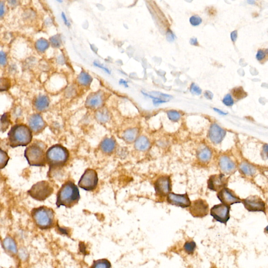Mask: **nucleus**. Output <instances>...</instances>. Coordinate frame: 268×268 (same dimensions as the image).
Instances as JSON below:
<instances>
[{"label": "nucleus", "mask_w": 268, "mask_h": 268, "mask_svg": "<svg viewBox=\"0 0 268 268\" xmlns=\"http://www.w3.org/2000/svg\"><path fill=\"white\" fill-rule=\"evenodd\" d=\"M32 218L36 225L41 229L50 228L55 223V212L52 209L40 206L32 210Z\"/></svg>", "instance_id": "39448f33"}, {"label": "nucleus", "mask_w": 268, "mask_h": 268, "mask_svg": "<svg viewBox=\"0 0 268 268\" xmlns=\"http://www.w3.org/2000/svg\"><path fill=\"white\" fill-rule=\"evenodd\" d=\"M232 95L237 99H244L247 96V93L244 91L242 87L235 88L232 91Z\"/></svg>", "instance_id": "72a5a7b5"}, {"label": "nucleus", "mask_w": 268, "mask_h": 268, "mask_svg": "<svg viewBox=\"0 0 268 268\" xmlns=\"http://www.w3.org/2000/svg\"><path fill=\"white\" fill-rule=\"evenodd\" d=\"M239 169L243 174L247 176H253L256 172L255 167L247 162L241 163L239 166Z\"/></svg>", "instance_id": "bb28decb"}, {"label": "nucleus", "mask_w": 268, "mask_h": 268, "mask_svg": "<svg viewBox=\"0 0 268 268\" xmlns=\"http://www.w3.org/2000/svg\"><path fill=\"white\" fill-rule=\"evenodd\" d=\"M150 146L149 140L146 136H144L138 137L135 142V148L139 151H146L149 148Z\"/></svg>", "instance_id": "b1692460"}, {"label": "nucleus", "mask_w": 268, "mask_h": 268, "mask_svg": "<svg viewBox=\"0 0 268 268\" xmlns=\"http://www.w3.org/2000/svg\"><path fill=\"white\" fill-rule=\"evenodd\" d=\"M166 37H167V40L169 42H172L175 40V38H176L174 34H173V32H172L170 29H168L167 30Z\"/></svg>", "instance_id": "49530a36"}, {"label": "nucleus", "mask_w": 268, "mask_h": 268, "mask_svg": "<svg viewBox=\"0 0 268 268\" xmlns=\"http://www.w3.org/2000/svg\"><path fill=\"white\" fill-rule=\"evenodd\" d=\"M190 44L193 46H198V42L197 39L196 38H192L190 39Z\"/></svg>", "instance_id": "864d4df0"}, {"label": "nucleus", "mask_w": 268, "mask_h": 268, "mask_svg": "<svg viewBox=\"0 0 268 268\" xmlns=\"http://www.w3.org/2000/svg\"><path fill=\"white\" fill-rule=\"evenodd\" d=\"M154 186L157 195L161 197H165L171 192V179L168 176H162L157 180Z\"/></svg>", "instance_id": "f8f14e48"}, {"label": "nucleus", "mask_w": 268, "mask_h": 268, "mask_svg": "<svg viewBox=\"0 0 268 268\" xmlns=\"http://www.w3.org/2000/svg\"><path fill=\"white\" fill-rule=\"evenodd\" d=\"M35 13L32 11H28L25 12V17L26 19H33L35 17Z\"/></svg>", "instance_id": "09e8293b"}, {"label": "nucleus", "mask_w": 268, "mask_h": 268, "mask_svg": "<svg viewBox=\"0 0 268 268\" xmlns=\"http://www.w3.org/2000/svg\"><path fill=\"white\" fill-rule=\"evenodd\" d=\"M8 3L10 5H11L12 7H14L16 5V4H17L18 1H8Z\"/></svg>", "instance_id": "13d9d810"}, {"label": "nucleus", "mask_w": 268, "mask_h": 268, "mask_svg": "<svg viewBox=\"0 0 268 268\" xmlns=\"http://www.w3.org/2000/svg\"><path fill=\"white\" fill-rule=\"evenodd\" d=\"M142 94L146 97H149L152 99V103L154 106H157L160 104L164 103L169 101V99L172 98V96L167 94L161 93L159 92H145L141 91Z\"/></svg>", "instance_id": "a211bd4d"}, {"label": "nucleus", "mask_w": 268, "mask_h": 268, "mask_svg": "<svg viewBox=\"0 0 268 268\" xmlns=\"http://www.w3.org/2000/svg\"><path fill=\"white\" fill-rule=\"evenodd\" d=\"M6 13V7L4 1H0V19L4 16Z\"/></svg>", "instance_id": "a18cd8bd"}, {"label": "nucleus", "mask_w": 268, "mask_h": 268, "mask_svg": "<svg viewBox=\"0 0 268 268\" xmlns=\"http://www.w3.org/2000/svg\"><path fill=\"white\" fill-rule=\"evenodd\" d=\"M204 97H206L207 99H213V98L214 95L213 93L210 91H206L204 93Z\"/></svg>", "instance_id": "3c124183"}, {"label": "nucleus", "mask_w": 268, "mask_h": 268, "mask_svg": "<svg viewBox=\"0 0 268 268\" xmlns=\"http://www.w3.org/2000/svg\"><path fill=\"white\" fill-rule=\"evenodd\" d=\"M28 126L33 134L38 135L42 132L47 127V123L39 113L32 114L28 120Z\"/></svg>", "instance_id": "9b49d317"}, {"label": "nucleus", "mask_w": 268, "mask_h": 268, "mask_svg": "<svg viewBox=\"0 0 268 268\" xmlns=\"http://www.w3.org/2000/svg\"><path fill=\"white\" fill-rule=\"evenodd\" d=\"M167 202L171 205L186 208L190 206L191 201L188 194H177L170 192L167 195Z\"/></svg>", "instance_id": "dca6fc26"}, {"label": "nucleus", "mask_w": 268, "mask_h": 268, "mask_svg": "<svg viewBox=\"0 0 268 268\" xmlns=\"http://www.w3.org/2000/svg\"><path fill=\"white\" fill-rule=\"evenodd\" d=\"M33 136L27 125L17 124L12 127L8 133L9 145L13 148L27 146L32 143Z\"/></svg>", "instance_id": "7ed1b4c3"}, {"label": "nucleus", "mask_w": 268, "mask_h": 268, "mask_svg": "<svg viewBox=\"0 0 268 268\" xmlns=\"http://www.w3.org/2000/svg\"><path fill=\"white\" fill-rule=\"evenodd\" d=\"M65 79L63 76L56 74L51 76L49 81L48 85L49 88L53 91H58L61 90L65 85Z\"/></svg>", "instance_id": "412c9836"}, {"label": "nucleus", "mask_w": 268, "mask_h": 268, "mask_svg": "<svg viewBox=\"0 0 268 268\" xmlns=\"http://www.w3.org/2000/svg\"><path fill=\"white\" fill-rule=\"evenodd\" d=\"M267 55V50H264L262 49H259L258 50L257 53L256 58L259 61H262L266 58Z\"/></svg>", "instance_id": "79ce46f5"}, {"label": "nucleus", "mask_w": 268, "mask_h": 268, "mask_svg": "<svg viewBox=\"0 0 268 268\" xmlns=\"http://www.w3.org/2000/svg\"><path fill=\"white\" fill-rule=\"evenodd\" d=\"M10 160V157L5 151L0 148V170L7 166Z\"/></svg>", "instance_id": "2f4dec72"}, {"label": "nucleus", "mask_w": 268, "mask_h": 268, "mask_svg": "<svg viewBox=\"0 0 268 268\" xmlns=\"http://www.w3.org/2000/svg\"><path fill=\"white\" fill-rule=\"evenodd\" d=\"M49 43L53 48H58L61 46V38L59 35H55L49 39Z\"/></svg>", "instance_id": "c9c22d12"}, {"label": "nucleus", "mask_w": 268, "mask_h": 268, "mask_svg": "<svg viewBox=\"0 0 268 268\" xmlns=\"http://www.w3.org/2000/svg\"><path fill=\"white\" fill-rule=\"evenodd\" d=\"M167 115L170 120L173 122H177L179 120L180 118V114L179 112L176 111H169L167 112Z\"/></svg>", "instance_id": "4c0bfd02"}, {"label": "nucleus", "mask_w": 268, "mask_h": 268, "mask_svg": "<svg viewBox=\"0 0 268 268\" xmlns=\"http://www.w3.org/2000/svg\"><path fill=\"white\" fill-rule=\"evenodd\" d=\"M230 206L222 203L214 205L211 209L210 214L216 221L226 224L230 219Z\"/></svg>", "instance_id": "6e6552de"}, {"label": "nucleus", "mask_w": 268, "mask_h": 268, "mask_svg": "<svg viewBox=\"0 0 268 268\" xmlns=\"http://www.w3.org/2000/svg\"><path fill=\"white\" fill-rule=\"evenodd\" d=\"M99 182L97 173L95 170L87 169L78 182V186L87 191H93L97 188Z\"/></svg>", "instance_id": "0eeeda50"}, {"label": "nucleus", "mask_w": 268, "mask_h": 268, "mask_svg": "<svg viewBox=\"0 0 268 268\" xmlns=\"http://www.w3.org/2000/svg\"><path fill=\"white\" fill-rule=\"evenodd\" d=\"M7 63V57L6 53L0 51V65L5 66Z\"/></svg>", "instance_id": "37998d69"}, {"label": "nucleus", "mask_w": 268, "mask_h": 268, "mask_svg": "<svg viewBox=\"0 0 268 268\" xmlns=\"http://www.w3.org/2000/svg\"><path fill=\"white\" fill-rule=\"evenodd\" d=\"M128 83V82L127 81L125 80V79H121L119 81V85H122L126 88H128L129 87Z\"/></svg>", "instance_id": "603ef678"}, {"label": "nucleus", "mask_w": 268, "mask_h": 268, "mask_svg": "<svg viewBox=\"0 0 268 268\" xmlns=\"http://www.w3.org/2000/svg\"><path fill=\"white\" fill-rule=\"evenodd\" d=\"M59 3H62L63 2V1H57Z\"/></svg>", "instance_id": "052dcab7"}, {"label": "nucleus", "mask_w": 268, "mask_h": 268, "mask_svg": "<svg viewBox=\"0 0 268 268\" xmlns=\"http://www.w3.org/2000/svg\"><path fill=\"white\" fill-rule=\"evenodd\" d=\"M10 124L11 117L8 113H5L0 115V132H5L9 128Z\"/></svg>", "instance_id": "cd10ccee"}, {"label": "nucleus", "mask_w": 268, "mask_h": 268, "mask_svg": "<svg viewBox=\"0 0 268 268\" xmlns=\"http://www.w3.org/2000/svg\"><path fill=\"white\" fill-rule=\"evenodd\" d=\"M247 2L249 3L250 4H254V3H255V1H252H252L250 0V1H248Z\"/></svg>", "instance_id": "bf43d9fd"}, {"label": "nucleus", "mask_w": 268, "mask_h": 268, "mask_svg": "<svg viewBox=\"0 0 268 268\" xmlns=\"http://www.w3.org/2000/svg\"><path fill=\"white\" fill-rule=\"evenodd\" d=\"M237 36H238V32L237 30H234L231 33L230 38L232 40V42H236L237 38Z\"/></svg>", "instance_id": "8fccbe9b"}, {"label": "nucleus", "mask_w": 268, "mask_h": 268, "mask_svg": "<svg viewBox=\"0 0 268 268\" xmlns=\"http://www.w3.org/2000/svg\"><path fill=\"white\" fill-rule=\"evenodd\" d=\"M80 199L78 188L73 182L68 180L63 184L57 194L56 204L58 207L71 208L78 204Z\"/></svg>", "instance_id": "f257e3e1"}, {"label": "nucleus", "mask_w": 268, "mask_h": 268, "mask_svg": "<svg viewBox=\"0 0 268 268\" xmlns=\"http://www.w3.org/2000/svg\"><path fill=\"white\" fill-rule=\"evenodd\" d=\"M54 189L51 183L47 181H41L34 184L28 194L32 198L38 201H44L53 194Z\"/></svg>", "instance_id": "423d86ee"}, {"label": "nucleus", "mask_w": 268, "mask_h": 268, "mask_svg": "<svg viewBox=\"0 0 268 268\" xmlns=\"http://www.w3.org/2000/svg\"><path fill=\"white\" fill-rule=\"evenodd\" d=\"M222 101L225 105L227 106H231L233 105L234 104V99H232V96L229 94H227V95H225Z\"/></svg>", "instance_id": "a19ab883"}, {"label": "nucleus", "mask_w": 268, "mask_h": 268, "mask_svg": "<svg viewBox=\"0 0 268 268\" xmlns=\"http://www.w3.org/2000/svg\"><path fill=\"white\" fill-rule=\"evenodd\" d=\"M202 19L198 15H193L190 17V24L193 26L199 25L202 23Z\"/></svg>", "instance_id": "58836bf2"}, {"label": "nucleus", "mask_w": 268, "mask_h": 268, "mask_svg": "<svg viewBox=\"0 0 268 268\" xmlns=\"http://www.w3.org/2000/svg\"><path fill=\"white\" fill-rule=\"evenodd\" d=\"M190 92L193 95H200L202 93V90L200 87L193 83L190 87Z\"/></svg>", "instance_id": "ea45409f"}, {"label": "nucleus", "mask_w": 268, "mask_h": 268, "mask_svg": "<svg viewBox=\"0 0 268 268\" xmlns=\"http://www.w3.org/2000/svg\"><path fill=\"white\" fill-rule=\"evenodd\" d=\"M105 99L103 92L99 91L91 93L87 97L85 106L91 110H97L102 107Z\"/></svg>", "instance_id": "4468645a"}, {"label": "nucleus", "mask_w": 268, "mask_h": 268, "mask_svg": "<svg viewBox=\"0 0 268 268\" xmlns=\"http://www.w3.org/2000/svg\"><path fill=\"white\" fill-rule=\"evenodd\" d=\"M184 248L188 254H193L196 248V244L193 241H187L184 245Z\"/></svg>", "instance_id": "e433bc0d"}, {"label": "nucleus", "mask_w": 268, "mask_h": 268, "mask_svg": "<svg viewBox=\"0 0 268 268\" xmlns=\"http://www.w3.org/2000/svg\"><path fill=\"white\" fill-rule=\"evenodd\" d=\"M3 247L7 251L12 254L17 252V245L15 241L10 237H7L3 241Z\"/></svg>", "instance_id": "393cba45"}, {"label": "nucleus", "mask_w": 268, "mask_h": 268, "mask_svg": "<svg viewBox=\"0 0 268 268\" xmlns=\"http://www.w3.org/2000/svg\"><path fill=\"white\" fill-rule=\"evenodd\" d=\"M218 197L222 204L228 206L241 202V198L235 194V192L227 188H224L218 192Z\"/></svg>", "instance_id": "ddd939ff"}, {"label": "nucleus", "mask_w": 268, "mask_h": 268, "mask_svg": "<svg viewBox=\"0 0 268 268\" xmlns=\"http://www.w3.org/2000/svg\"><path fill=\"white\" fill-rule=\"evenodd\" d=\"M116 147L115 140L112 138H105L100 144V149L102 152L110 154L114 151Z\"/></svg>", "instance_id": "4be33fe9"}, {"label": "nucleus", "mask_w": 268, "mask_h": 268, "mask_svg": "<svg viewBox=\"0 0 268 268\" xmlns=\"http://www.w3.org/2000/svg\"><path fill=\"white\" fill-rule=\"evenodd\" d=\"M228 179L223 174H214L209 177L208 180V188L213 191H218L226 188Z\"/></svg>", "instance_id": "2eb2a0df"}, {"label": "nucleus", "mask_w": 268, "mask_h": 268, "mask_svg": "<svg viewBox=\"0 0 268 268\" xmlns=\"http://www.w3.org/2000/svg\"><path fill=\"white\" fill-rule=\"evenodd\" d=\"M61 18H62V19L63 20V23L65 24V26H67L68 27H70L71 24H70V22L68 21V19H67V17L66 16V15H65V13H64L63 12H62L61 13Z\"/></svg>", "instance_id": "de8ad7c7"}, {"label": "nucleus", "mask_w": 268, "mask_h": 268, "mask_svg": "<svg viewBox=\"0 0 268 268\" xmlns=\"http://www.w3.org/2000/svg\"><path fill=\"white\" fill-rule=\"evenodd\" d=\"M245 209L249 212H266V204L259 196L251 195L244 199L242 201Z\"/></svg>", "instance_id": "1a4fd4ad"}, {"label": "nucleus", "mask_w": 268, "mask_h": 268, "mask_svg": "<svg viewBox=\"0 0 268 268\" xmlns=\"http://www.w3.org/2000/svg\"><path fill=\"white\" fill-rule=\"evenodd\" d=\"M139 131L137 128H131L126 129L122 134V137L125 142L131 143L135 142L137 138Z\"/></svg>", "instance_id": "5701e85b"}, {"label": "nucleus", "mask_w": 268, "mask_h": 268, "mask_svg": "<svg viewBox=\"0 0 268 268\" xmlns=\"http://www.w3.org/2000/svg\"><path fill=\"white\" fill-rule=\"evenodd\" d=\"M211 157V151L207 147L202 148L198 150L197 152V158L203 163H207L209 161Z\"/></svg>", "instance_id": "c85d7f7f"}, {"label": "nucleus", "mask_w": 268, "mask_h": 268, "mask_svg": "<svg viewBox=\"0 0 268 268\" xmlns=\"http://www.w3.org/2000/svg\"><path fill=\"white\" fill-rule=\"evenodd\" d=\"M92 268H111V264L107 259L97 260L93 262Z\"/></svg>", "instance_id": "473e14b6"}, {"label": "nucleus", "mask_w": 268, "mask_h": 268, "mask_svg": "<svg viewBox=\"0 0 268 268\" xmlns=\"http://www.w3.org/2000/svg\"><path fill=\"white\" fill-rule=\"evenodd\" d=\"M50 103V101L47 95L39 94L34 99L33 105L37 111L43 112L48 108Z\"/></svg>", "instance_id": "6ab92c4d"}, {"label": "nucleus", "mask_w": 268, "mask_h": 268, "mask_svg": "<svg viewBox=\"0 0 268 268\" xmlns=\"http://www.w3.org/2000/svg\"><path fill=\"white\" fill-rule=\"evenodd\" d=\"M95 114V118L99 122L105 123L110 120V114L105 108H99Z\"/></svg>", "instance_id": "7c9ffc66"}, {"label": "nucleus", "mask_w": 268, "mask_h": 268, "mask_svg": "<svg viewBox=\"0 0 268 268\" xmlns=\"http://www.w3.org/2000/svg\"><path fill=\"white\" fill-rule=\"evenodd\" d=\"M226 135V131L216 123L212 125L209 128V137L211 141L214 144L220 143Z\"/></svg>", "instance_id": "f3484780"}, {"label": "nucleus", "mask_w": 268, "mask_h": 268, "mask_svg": "<svg viewBox=\"0 0 268 268\" xmlns=\"http://www.w3.org/2000/svg\"><path fill=\"white\" fill-rule=\"evenodd\" d=\"M214 110L216 112H217L218 113V114H220V115H225L226 114H227V113H225V112H224L223 111H222L221 110H219V109H218V108H214Z\"/></svg>", "instance_id": "4d7b16f0"}, {"label": "nucleus", "mask_w": 268, "mask_h": 268, "mask_svg": "<svg viewBox=\"0 0 268 268\" xmlns=\"http://www.w3.org/2000/svg\"><path fill=\"white\" fill-rule=\"evenodd\" d=\"M50 43L48 40L44 38H40L36 41L35 44V47L38 52L43 53L48 49Z\"/></svg>", "instance_id": "c756f323"}, {"label": "nucleus", "mask_w": 268, "mask_h": 268, "mask_svg": "<svg viewBox=\"0 0 268 268\" xmlns=\"http://www.w3.org/2000/svg\"><path fill=\"white\" fill-rule=\"evenodd\" d=\"M69 156V151L61 145L56 144L50 147L46 152V163L49 167V172L61 169L65 166Z\"/></svg>", "instance_id": "f03ea898"}, {"label": "nucleus", "mask_w": 268, "mask_h": 268, "mask_svg": "<svg viewBox=\"0 0 268 268\" xmlns=\"http://www.w3.org/2000/svg\"><path fill=\"white\" fill-rule=\"evenodd\" d=\"M267 152H268V145L266 144L264 146V148H263V152L262 153L264 154V157H266V159H267Z\"/></svg>", "instance_id": "5fc2aeb1"}, {"label": "nucleus", "mask_w": 268, "mask_h": 268, "mask_svg": "<svg viewBox=\"0 0 268 268\" xmlns=\"http://www.w3.org/2000/svg\"><path fill=\"white\" fill-rule=\"evenodd\" d=\"M11 81L9 78L3 77L0 78V92L8 90L11 87Z\"/></svg>", "instance_id": "f704fd0d"}, {"label": "nucleus", "mask_w": 268, "mask_h": 268, "mask_svg": "<svg viewBox=\"0 0 268 268\" xmlns=\"http://www.w3.org/2000/svg\"><path fill=\"white\" fill-rule=\"evenodd\" d=\"M46 146L42 142L36 140L28 145L25 150L24 156L30 166L44 167L46 161Z\"/></svg>", "instance_id": "20e7f679"}, {"label": "nucleus", "mask_w": 268, "mask_h": 268, "mask_svg": "<svg viewBox=\"0 0 268 268\" xmlns=\"http://www.w3.org/2000/svg\"><path fill=\"white\" fill-rule=\"evenodd\" d=\"M93 79L90 74L86 71L81 72L77 77V82L82 87H87L91 85Z\"/></svg>", "instance_id": "a878e982"}, {"label": "nucleus", "mask_w": 268, "mask_h": 268, "mask_svg": "<svg viewBox=\"0 0 268 268\" xmlns=\"http://www.w3.org/2000/svg\"><path fill=\"white\" fill-rule=\"evenodd\" d=\"M93 65H94V66L96 67L99 68V69H101L102 70H103L104 72H106V73H108V74H110L111 73V71H110V69H109L108 68L104 66V65H102L99 64V63H98V62H97L94 61V62H93Z\"/></svg>", "instance_id": "c03bdc74"}, {"label": "nucleus", "mask_w": 268, "mask_h": 268, "mask_svg": "<svg viewBox=\"0 0 268 268\" xmlns=\"http://www.w3.org/2000/svg\"><path fill=\"white\" fill-rule=\"evenodd\" d=\"M219 166L222 172L226 174L234 172L236 165L230 158L226 156H222L219 160Z\"/></svg>", "instance_id": "aec40b11"}, {"label": "nucleus", "mask_w": 268, "mask_h": 268, "mask_svg": "<svg viewBox=\"0 0 268 268\" xmlns=\"http://www.w3.org/2000/svg\"><path fill=\"white\" fill-rule=\"evenodd\" d=\"M58 230H59L60 232L62 233V234H63L67 235L68 234V230H67L65 228H62V227H58Z\"/></svg>", "instance_id": "6e6d98bb"}, {"label": "nucleus", "mask_w": 268, "mask_h": 268, "mask_svg": "<svg viewBox=\"0 0 268 268\" xmlns=\"http://www.w3.org/2000/svg\"><path fill=\"white\" fill-rule=\"evenodd\" d=\"M189 211L194 218H202L207 215L209 212V206L206 201L198 199L193 201L190 205Z\"/></svg>", "instance_id": "9d476101"}]
</instances>
